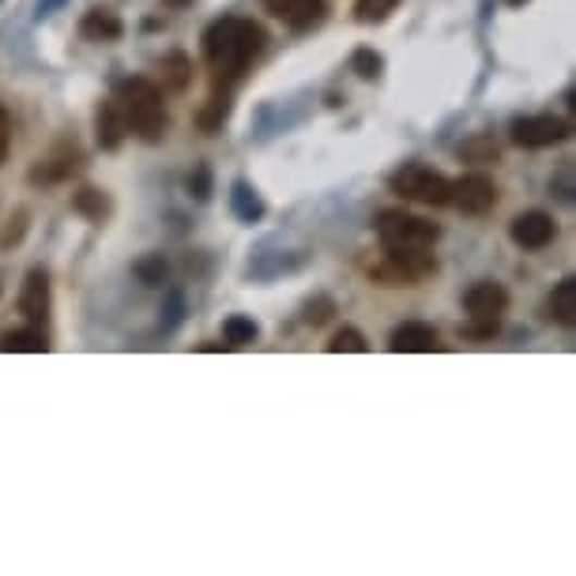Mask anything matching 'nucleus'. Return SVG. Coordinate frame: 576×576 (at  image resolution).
I'll return each instance as SVG.
<instances>
[{
    "instance_id": "nucleus-1",
    "label": "nucleus",
    "mask_w": 576,
    "mask_h": 576,
    "mask_svg": "<svg viewBox=\"0 0 576 576\" xmlns=\"http://www.w3.org/2000/svg\"><path fill=\"white\" fill-rule=\"evenodd\" d=\"M268 35L260 23L245 20V15H222L204 30V57L211 69V98H230V87L249 72V64L260 57Z\"/></svg>"
},
{
    "instance_id": "nucleus-2",
    "label": "nucleus",
    "mask_w": 576,
    "mask_h": 576,
    "mask_svg": "<svg viewBox=\"0 0 576 576\" xmlns=\"http://www.w3.org/2000/svg\"><path fill=\"white\" fill-rule=\"evenodd\" d=\"M113 102H118V113L125 121V133H136L147 144H159L167 136L170 118H167V102H162L159 84H151L144 76L121 79Z\"/></svg>"
},
{
    "instance_id": "nucleus-3",
    "label": "nucleus",
    "mask_w": 576,
    "mask_h": 576,
    "mask_svg": "<svg viewBox=\"0 0 576 576\" xmlns=\"http://www.w3.org/2000/svg\"><path fill=\"white\" fill-rule=\"evenodd\" d=\"M441 237V226L422 216H410L403 208H389L377 216V242L389 253H410V249H433Z\"/></svg>"
},
{
    "instance_id": "nucleus-4",
    "label": "nucleus",
    "mask_w": 576,
    "mask_h": 576,
    "mask_svg": "<svg viewBox=\"0 0 576 576\" xmlns=\"http://www.w3.org/2000/svg\"><path fill=\"white\" fill-rule=\"evenodd\" d=\"M389 188L410 204H426V208H449L452 181L441 170L426 167V162H403L400 170L389 174Z\"/></svg>"
},
{
    "instance_id": "nucleus-5",
    "label": "nucleus",
    "mask_w": 576,
    "mask_h": 576,
    "mask_svg": "<svg viewBox=\"0 0 576 576\" xmlns=\"http://www.w3.org/2000/svg\"><path fill=\"white\" fill-rule=\"evenodd\" d=\"M464 309H467V320H471V324H467V335H475V340H490L508 309V291L501 283L479 279V283L464 294Z\"/></svg>"
},
{
    "instance_id": "nucleus-6",
    "label": "nucleus",
    "mask_w": 576,
    "mask_h": 576,
    "mask_svg": "<svg viewBox=\"0 0 576 576\" xmlns=\"http://www.w3.org/2000/svg\"><path fill=\"white\" fill-rule=\"evenodd\" d=\"M433 271H438V260H433L430 249H410V253L384 249V257L377 265H369V275L384 286H415L422 279H430Z\"/></svg>"
},
{
    "instance_id": "nucleus-7",
    "label": "nucleus",
    "mask_w": 576,
    "mask_h": 576,
    "mask_svg": "<svg viewBox=\"0 0 576 576\" xmlns=\"http://www.w3.org/2000/svg\"><path fill=\"white\" fill-rule=\"evenodd\" d=\"M569 139V121L554 118V113H535V118L513 121V144L528 147V151H542V147H554Z\"/></svg>"
},
{
    "instance_id": "nucleus-8",
    "label": "nucleus",
    "mask_w": 576,
    "mask_h": 576,
    "mask_svg": "<svg viewBox=\"0 0 576 576\" xmlns=\"http://www.w3.org/2000/svg\"><path fill=\"white\" fill-rule=\"evenodd\" d=\"M449 204L464 216H487L498 204V185L487 174H467L459 181H452V196Z\"/></svg>"
},
{
    "instance_id": "nucleus-9",
    "label": "nucleus",
    "mask_w": 576,
    "mask_h": 576,
    "mask_svg": "<svg viewBox=\"0 0 576 576\" xmlns=\"http://www.w3.org/2000/svg\"><path fill=\"white\" fill-rule=\"evenodd\" d=\"M265 8L275 20H283L291 30H312V27H320L328 15L324 0H265Z\"/></svg>"
},
{
    "instance_id": "nucleus-10",
    "label": "nucleus",
    "mask_w": 576,
    "mask_h": 576,
    "mask_svg": "<svg viewBox=\"0 0 576 576\" xmlns=\"http://www.w3.org/2000/svg\"><path fill=\"white\" fill-rule=\"evenodd\" d=\"M508 237H513L520 249H547L550 242L557 237V222L547 216V211H524L520 219H513L508 226Z\"/></svg>"
},
{
    "instance_id": "nucleus-11",
    "label": "nucleus",
    "mask_w": 576,
    "mask_h": 576,
    "mask_svg": "<svg viewBox=\"0 0 576 576\" xmlns=\"http://www.w3.org/2000/svg\"><path fill=\"white\" fill-rule=\"evenodd\" d=\"M20 312L27 317L30 328H46V320H49V275L42 268H30L27 279H23Z\"/></svg>"
},
{
    "instance_id": "nucleus-12",
    "label": "nucleus",
    "mask_w": 576,
    "mask_h": 576,
    "mask_svg": "<svg viewBox=\"0 0 576 576\" xmlns=\"http://www.w3.org/2000/svg\"><path fill=\"white\" fill-rule=\"evenodd\" d=\"M389 351H396V355H430V351H438V328L426 324V320H407L389 335Z\"/></svg>"
},
{
    "instance_id": "nucleus-13",
    "label": "nucleus",
    "mask_w": 576,
    "mask_h": 576,
    "mask_svg": "<svg viewBox=\"0 0 576 576\" xmlns=\"http://www.w3.org/2000/svg\"><path fill=\"white\" fill-rule=\"evenodd\" d=\"M121 20L110 12V8H90L84 15V23H79V35L87 38V42H118L121 38Z\"/></svg>"
},
{
    "instance_id": "nucleus-14",
    "label": "nucleus",
    "mask_w": 576,
    "mask_h": 576,
    "mask_svg": "<svg viewBox=\"0 0 576 576\" xmlns=\"http://www.w3.org/2000/svg\"><path fill=\"white\" fill-rule=\"evenodd\" d=\"M95 125H98V144L106 147V151H118L121 147V139H125V121H121V113H118V102H102L98 106V118H95Z\"/></svg>"
},
{
    "instance_id": "nucleus-15",
    "label": "nucleus",
    "mask_w": 576,
    "mask_h": 576,
    "mask_svg": "<svg viewBox=\"0 0 576 576\" xmlns=\"http://www.w3.org/2000/svg\"><path fill=\"white\" fill-rule=\"evenodd\" d=\"M547 309H550V320H554V324H565V328L576 324V279H562V283L554 286Z\"/></svg>"
},
{
    "instance_id": "nucleus-16",
    "label": "nucleus",
    "mask_w": 576,
    "mask_h": 576,
    "mask_svg": "<svg viewBox=\"0 0 576 576\" xmlns=\"http://www.w3.org/2000/svg\"><path fill=\"white\" fill-rule=\"evenodd\" d=\"M79 170V155H76V147H72L69 155H53V159H46L42 167L30 174V181H42V185H53V181H64V177H72Z\"/></svg>"
},
{
    "instance_id": "nucleus-17",
    "label": "nucleus",
    "mask_w": 576,
    "mask_h": 576,
    "mask_svg": "<svg viewBox=\"0 0 576 576\" xmlns=\"http://www.w3.org/2000/svg\"><path fill=\"white\" fill-rule=\"evenodd\" d=\"M230 208H234V216L242 219V222L265 219V200H260V196L253 193L245 181H234V193H230Z\"/></svg>"
},
{
    "instance_id": "nucleus-18",
    "label": "nucleus",
    "mask_w": 576,
    "mask_h": 576,
    "mask_svg": "<svg viewBox=\"0 0 576 576\" xmlns=\"http://www.w3.org/2000/svg\"><path fill=\"white\" fill-rule=\"evenodd\" d=\"M0 351H27V355H42L49 351L42 328H20V332H4L0 335Z\"/></svg>"
},
{
    "instance_id": "nucleus-19",
    "label": "nucleus",
    "mask_w": 576,
    "mask_h": 576,
    "mask_svg": "<svg viewBox=\"0 0 576 576\" xmlns=\"http://www.w3.org/2000/svg\"><path fill=\"white\" fill-rule=\"evenodd\" d=\"M260 328L253 317H242V312H234V317H226V324H222V340H226V347H249V343H257Z\"/></svg>"
},
{
    "instance_id": "nucleus-20",
    "label": "nucleus",
    "mask_w": 576,
    "mask_h": 576,
    "mask_svg": "<svg viewBox=\"0 0 576 576\" xmlns=\"http://www.w3.org/2000/svg\"><path fill=\"white\" fill-rule=\"evenodd\" d=\"M188 76H193V61H188L185 53H170L167 61H162V84H167V87L185 90Z\"/></svg>"
},
{
    "instance_id": "nucleus-21",
    "label": "nucleus",
    "mask_w": 576,
    "mask_h": 576,
    "mask_svg": "<svg viewBox=\"0 0 576 576\" xmlns=\"http://www.w3.org/2000/svg\"><path fill=\"white\" fill-rule=\"evenodd\" d=\"M400 8V0H355V20L373 27V23H384L392 12Z\"/></svg>"
},
{
    "instance_id": "nucleus-22",
    "label": "nucleus",
    "mask_w": 576,
    "mask_h": 576,
    "mask_svg": "<svg viewBox=\"0 0 576 576\" xmlns=\"http://www.w3.org/2000/svg\"><path fill=\"white\" fill-rule=\"evenodd\" d=\"M76 211H79V216H87L90 222H102L106 216H110V200H106L98 188H79V193H76Z\"/></svg>"
},
{
    "instance_id": "nucleus-23",
    "label": "nucleus",
    "mask_w": 576,
    "mask_h": 576,
    "mask_svg": "<svg viewBox=\"0 0 576 576\" xmlns=\"http://www.w3.org/2000/svg\"><path fill=\"white\" fill-rule=\"evenodd\" d=\"M328 351H332V355H343V351H351V355H366L369 343L358 328H340V332L332 335V343H328Z\"/></svg>"
},
{
    "instance_id": "nucleus-24",
    "label": "nucleus",
    "mask_w": 576,
    "mask_h": 576,
    "mask_svg": "<svg viewBox=\"0 0 576 576\" xmlns=\"http://www.w3.org/2000/svg\"><path fill=\"white\" fill-rule=\"evenodd\" d=\"M459 155H464L467 162H498V144H493L490 136H475L459 147Z\"/></svg>"
},
{
    "instance_id": "nucleus-25",
    "label": "nucleus",
    "mask_w": 576,
    "mask_h": 576,
    "mask_svg": "<svg viewBox=\"0 0 576 576\" xmlns=\"http://www.w3.org/2000/svg\"><path fill=\"white\" fill-rule=\"evenodd\" d=\"M355 72L361 79L381 76V57H377L373 49H358V53H355Z\"/></svg>"
},
{
    "instance_id": "nucleus-26",
    "label": "nucleus",
    "mask_w": 576,
    "mask_h": 576,
    "mask_svg": "<svg viewBox=\"0 0 576 576\" xmlns=\"http://www.w3.org/2000/svg\"><path fill=\"white\" fill-rule=\"evenodd\" d=\"M136 275L144 279L147 286H155V283H162V275H167V265H162V257L139 260V265H136Z\"/></svg>"
},
{
    "instance_id": "nucleus-27",
    "label": "nucleus",
    "mask_w": 576,
    "mask_h": 576,
    "mask_svg": "<svg viewBox=\"0 0 576 576\" xmlns=\"http://www.w3.org/2000/svg\"><path fill=\"white\" fill-rule=\"evenodd\" d=\"M328 317H332V302H328V298H317V302H309V309H306V324L320 328V324H324Z\"/></svg>"
},
{
    "instance_id": "nucleus-28",
    "label": "nucleus",
    "mask_w": 576,
    "mask_h": 576,
    "mask_svg": "<svg viewBox=\"0 0 576 576\" xmlns=\"http://www.w3.org/2000/svg\"><path fill=\"white\" fill-rule=\"evenodd\" d=\"M8 147H12V121H8V110L0 106V162L8 159Z\"/></svg>"
},
{
    "instance_id": "nucleus-29",
    "label": "nucleus",
    "mask_w": 576,
    "mask_h": 576,
    "mask_svg": "<svg viewBox=\"0 0 576 576\" xmlns=\"http://www.w3.org/2000/svg\"><path fill=\"white\" fill-rule=\"evenodd\" d=\"M196 196H208V170H200V174H196Z\"/></svg>"
},
{
    "instance_id": "nucleus-30",
    "label": "nucleus",
    "mask_w": 576,
    "mask_h": 576,
    "mask_svg": "<svg viewBox=\"0 0 576 576\" xmlns=\"http://www.w3.org/2000/svg\"><path fill=\"white\" fill-rule=\"evenodd\" d=\"M505 4H508V8H524L528 0H505Z\"/></svg>"
}]
</instances>
